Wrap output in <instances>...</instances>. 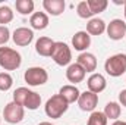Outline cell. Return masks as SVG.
<instances>
[{
    "instance_id": "obj_24",
    "label": "cell",
    "mask_w": 126,
    "mask_h": 125,
    "mask_svg": "<svg viewBox=\"0 0 126 125\" xmlns=\"http://www.w3.org/2000/svg\"><path fill=\"white\" fill-rule=\"evenodd\" d=\"M13 19V12L9 6H0V25L6 27V24L12 22Z\"/></svg>"
},
{
    "instance_id": "obj_29",
    "label": "cell",
    "mask_w": 126,
    "mask_h": 125,
    "mask_svg": "<svg viewBox=\"0 0 126 125\" xmlns=\"http://www.w3.org/2000/svg\"><path fill=\"white\" fill-rule=\"evenodd\" d=\"M119 102H120L122 106L126 107V90H122V91L119 93Z\"/></svg>"
},
{
    "instance_id": "obj_26",
    "label": "cell",
    "mask_w": 126,
    "mask_h": 125,
    "mask_svg": "<svg viewBox=\"0 0 126 125\" xmlns=\"http://www.w3.org/2000/svg\"><path fill=\"white\" fill-rule=\"evenodd\" d=\"M28 93H30V90H28L27 87H19V88H16V90L13 91V102L18 103V104H21V106L24 107V102H25Z\"/></svg>"
},
{
    "instance_id": "obj_2",
    "label": "cell",
    "mask_w": 126,
    "mask_h": 125,
    "mask_svg": "<svg viewBox=\"0 0 126 125\" xmlns=\"http://www.w3.org/2000/svg\"><path fill=\"white\" fill-rule=\"evenodd\" d=\"M21 55L10 47H0V66L4 71H15L21 66Z\"/></svg>"
},
{
    "instance_id": "obj_33",
    "label": "cell",
    "mask_w": 126,
    "mask_h": 125,
    "mask_svg": "<svg viewBox=\"0 0 126 125\" xmlns=\"http://www.w3.org/2000/svg\"><path fill=\"white\" fill-rule=\"evenodd\" d=\"M0 124H1V118H0Z\"/></svg>"
},
{
    "instance_id": "obj_21",
    "label": "cell",
    "mask_w": 126,
    "mask_h": 125,
    "mask_svg": "<svg viewBox=\"0 0 126 125\" xmlns=\"http://www.w3.org/2000/svg\"><path fill=\"white\" fill-rule=\"evenodd\" d=\"M34 1L32 0H16L15 7L21 15H32L34 12Z\"/></svg>"
},
{
    "instance_id": "obj_9",
    "label": "cell",
    "mask_w": 126,
    "mask_h": 125,
    "mask_svg": "<svg viewBox=\"0 0 126 125\" xmlns=\"http://www.w3.org/2000/svg\"><path fill=\"white\" fill-rule=\"evenodd\" d=\"M12 40L16 46H21V47H25L34 40V32L32 30L27 28V27H21V28H16L13 31L12 35Z\"/></svg>"
},
{
    "instance_id": "obj_14",
    "label": "cell",
    "mask_w": 126,
    "mask_h": 125,
    "mask_svg": "<svg viewBox=\"0 0 126 125\" xmlns=\"http://www.w3.org/2000/svg\"><path fill=\"white\" fill-rule=\"evenodd\" d=\"M76 63H79L85 72H94L97 69V59L93 53H88V52H84L78 56V61Z\"/></svg>"
},
{
    "instance_id": "obj_23",
    "label": "cell",
    "mask_w": 126,
    "mask_h": 125,
    "mask_svg": "<svg viewBox=\"0 0 126 125\" xmlns=\"http://www.w3.org/2000/svg\"><path fill=\"white\" fill-rule=\"evenodd\" d=\"M107 118H106V115L103 113V112H97L94 110L91 115H90V118H88V124L87 125H107Z\"/></svg>"
},
{
    "instance_id": "obj_31",
    "label": "cell",
    "mask_w": 126,
    "mask_h": 125,
    "mask_svg": "<svg viewBox=\"0 0 126 125\" xmlns=\"http://www.w3.org/2000/svg\"><path fill=\"white\" fill-rule=\"evenodd\" d=\"M38 125H53L51 122H40Z\"/></svg>"
},
{
    "instance_id": "obj_27",
    "label": "cell",
    "mask_w": 126,
    "mask_h": 125,
    "mask_svg": "<svg viewBox=\"0 0 126 125\" xmlns=\"http://www.w3.org/2000/svg\"><path fill=\"white\" fill-rule=\"evenodd\" d=\"M13 84V78L7 72H0V91H7L10 90Z\"/></svg>"
},
{
    "instance_id": "obj_32",
    "label": "cell",
    "mask_w": 126,
    "mask_h": 125,
    "mask_svg": "<svg viewBox=\"0 0 126 125\" xmlns=\"http://www.w3.org/2000/svg\"><path fill=\"white\" fill-rule=\"evenodd\" d=\"M123 6H125V9H123V10H125V19H126V1H125V4H123Z\"/></svg>"
},
{
    "instance_id": "obj_15",
    "label": "cell",
    "mask_w": 126,
    "mask_h": 125,
    "mask_svg": "<svg viewBox=\"0 0 126 125\" xmlns=\"http://www.w3.org/2000/svg\"><path fill=\"white\" fill-rule=\"evenodd\" d=\"M64 0H44L43 1V7L46 12H48L53 16H59L62 15L64 10Z\"/></svg>"
},
{
    "instance_id": "obj_5",
    "label": "cell",
    "mask_w": 126,
    "mask_h": 125,
    "mask_svg": "<svg viewBox=\"0 0 126 125\" xmlns=\"http://www.w3.org/2000/svg\"><path fill=\"white\" fill-rule=\"evenodd\" d=\"M24 78H25V83H28V85L38 87V85H43L48 81V74L41 66H32L25 71Z\"/></svg>"
},
{
    "instance_id": "obj_11",
    "label": "cell",
    "mask_w": 126,
    "mask_h": 125,
    "mask_svg": "<svg viewBox=\"0 0 126 125\" xmlns=\"http://www.w3.org/2000/svg\"><path fill=\"white\" fill-rule=\"evenodd\" d=\"M90 44H91V35L87 31H78L75 32V35L72 37V46L78 52L87 50L90 47Z\"/></svg>"
},
{
    "instance_id": "obj_6",
    "label": "cell",
    "mask_w": 126,
    "mask_h": 125,
    "mask_svg": "<svg viewBox=\"0 0 126 125\" xmlns=\"http://www.w3.org/2000/svg\"><path fill=\"white\" fill-rule=\"evenodd\" d=\"M24 115H25V110L21 104L15 103V102H10L4 106V110H3V118L6 122L9 124H18L24 119Z\"/></svg>"
},
{
    "instance_id": "obj_16",
    "label": "cell",
    "mask_w": 126,
    "mask_h": 125,
    "mask_svg": "<svg viewBox=\"0 0 126 125\" xmlns=\"http://www.w3.org/2000/svg\"><path fill=\"white\" fill-rule=\"evenodd\" d=\"M59 94H60L63 99H64V100H66V102L70 104V103H75V102H78L81 91L78 90V87H76V85L67 84V85H63L62 88H60Z\"/></svg>"
},
{
    "instance_id": "obj_7",
    "label": "cell",
    "mask_w": 126,
    "mask_h": 125,
    "mask_svg": "<svg viewBox=\"0 0 126 125\" xmlns=\"http://www.w3.org/2000/svg\"><path fill=\"white\" fill-rule=\"evenodd\" d=\"M106 31L110 40H122L123 37H126V22L122 19H113L106 27Z\"/></svg>"
},
{
    "instance_id": "obj_10",
    "label": "cell",
    "mask_w": 126,
    "mask_h": 125,
    "mask_svg": "<svg viewBox=\"0 0 126 125\" xmlns=\"http://www.w3.org/2000/svg\"><path fill=\"white\" fill-rule=\"evenodd\" d=\"M85 75L87 72L84 71V68L79 65V63H70L66 69V78L69 83H72V85L78 84V83H82L85 80Z\"/></svg>"
},
{
    "instance_id": "obj_8",
    "label": "cell",
    "mask_w": 126,
    "mask_h": 125,
    "mask_svg": "<svg viewBox=\"0 0 126 125\" xmlns=\"http://www.w3.org/2000/svg\"><path fill=\"white\" fill-rule=\"evenodd\" d=\"M98 104V94L91 93V91H84L79 94L78 99V106L84 112H94V109Z\"/></svg>"
},
{
    "instance_id": "obj_19",
    "label": "cell",
    "mask_w": 126,
    "mask_h": 125,
    "mask_svg": "<svg viewBox=\"0 0 126 125\" xmlns=\"http://www.w3.org/2000/svg\"><path fill=\"white\" fill-rule=\"evenodd\" d=\"M120 112H122V107H120V104L119 103H116V102H110V103H107L106 104V107H104V115H106V118L107 119H114V121H117V118L120 116Z\"/></svg>"
},
{
    "instance_id": "obj_25",
    "label": "cell",
    "mask_w": 126,
    "mask_h": 125,
    "mask_svg": "<svg viewBox=\"0 0 126 125\" xmlns=\"http://www.w3.org/2000/svg\"><path fill=\"white\" fill-rule=\"evenodd\" d=\"M76 13H78V16L82 18V19H90V18L93 16V12H91V9H90V6H88L87 1H79V3H78V6H76Z\"/></svg>"
},
{
    "instance_id": "obj_3",
    "label": "cell",
    "mask_w": 126,
    "mask_h": 125,
    "mask_svg": "<svg viewBox=\"0 0 126 125\" xmlns=\"http://www.w3.org/2000/svg\"><path fill=\"white\" fill-rule=\"evenodd\" d=\"M104 69L110 77H122L126 72V55L125 53H117L110 56L106 63H104Z\"/></svg>"
},
{
    "instance_id": "obj_20",
    "label": "cell",
    "mask_w": 126,
    "mask_h": 125,
    "mask_svg": "<svg viewBox=\"0 0 126 125\" xmlns=\"http://www.w3.org/2000/svg\"><path fill=\"white\" fill-rule=\"evenodd\" d=\"M40 106H41V96L38 93H35V91H31V90H30V93H28L25 102H24V109L27 107V109H30V110H35V109H38Z\"/></svg>"
},
{
    "instance_id": "obj_22",
    "label": "cell",
    "mask_w": 126,
    "mask_h": 125,
    "mask_svg": "<svg viewBox=\"0 0 126 125\" xmlns=\"http://www.w3.org/2000/svg\"><path fill=\"white\" fill-rule=\"evenodd\" d=\"M87 3H88V6L91 9L93 15L104 12L107 9V6H109V1L107 0H87Z\"/></svg>"
},
{
    "instance_id": "obj_30",
    "label": "cell",
    "mask_w": 126,
    "mask_h": 125,
    "mask_svg": "<svg viewBox=\"0 0 126 125\" xmlns=\"http://www.w3.org/2000/svg\"><path fill=\"white\" fill-rule=\"evenodd\" d=\"M111 125H126V122L125 121H114Z\"/></svg>"
},
{
    "instance_id": "obj_18",
    "label": "cell",
    "mask_w": 126,
    "mask_h": 125,
    "mask_svg": "<svg viewBox=\"0 0 126 125\" xmlns=\"http://www.w3.org/2000/svg\"><path fill=\"white\" fill-rule=\"evenodd\" d=\"M106 22L100 18H93L88 21L87 24V32L91 35H101L103 32L106 31Z\"/></svg>"
},
{
    "instance_id": "obj_4",
    "label": "cell",
    "mask_w": 126,
    "mask_h": 125,
    "mask_svg": "<svg viewBox=\"0 0 126 125\" xmlns=\"http://www.w3.org/2000/svg\"><path fill=\"white\" fill-rule=\"evenodd\" d=\"M50 58L57 63L59 66L70 65V61H72L70 47L66 43H63V41H54V46H53V50H51V56Z\"/></svg>"
},
{
    "instance_id": "obj_13",
    "label": "cell",
    "mask_w": 126,
    "mask_h": 125,
    "mask_svg": "<svg viewBox=\"0 0 126 125\" xmlns=\"http://www.w3.org/2000/svg\"><path fill=\"white\" fill-rule=\"evenodd\" d=\"M53 46H54V41L48 37H40L35 43V50L40 56H44V58H48L51 56V50H53Z\"/></svg>"
},
{
    "instance_id": "obj_1",
    "label": "cell",
    "mask_w": 126,
    "mask_h": 125,
    "mask_svg": "<svg viewBox=\"0 0 126 125\" xmlns=\"http://www.w3.org/2000/svg\"><path fill=\"white\" fill-rule=\"evenodd\" d=\"M67 107H69V103L63 99L60 94L51 96V97L47 100L46 106H44L46 115H47L48 118H51V119H59L63 113L67 110Z\"/></svg>"
},
{
    "instance_id": "obj_17",
    "label": "cell",
    "mask_w": 126,
    "mask_h": 125,
    "mask_svg": "<svg viewBox=\"0 0 126 125\" xmlns=\"http://www.w3.org/2000/svg\"><path fill=\"white\" fill-rule=\"evenodd\" d=\"M30 24L34 30H44L48 27V16L44 12H34L30 18Z\"/></svg>"
},
{
    "instance_id": "obj_12",
    "label": "cell",
    "mask_w": 126,
    "mask_h": 125,
    "mask_svg": "<svg viewBox=\"0 0 126 125\" xmlns=\"http://www.w3.org/2000/svg\"><path fill=\"white\" fill-rule=\"evenodd\" d=\"M87 85H88V91L98 94V93H101V91L106 90L107 81H106V78H104L101 74H93V75L88 78Z\"/></svg>"
},
{
    "instance_id": "obj_28",
    "label": "cell",
    "mask_w": 126,
    "mask_h": 125,
    "mask_svg": "<svg viewBox=\"0 0 126 125\" xmlns=\"http://www.w3.org/2000/svg\"><path fill=\"white\" fill-rule=\"evenodd\" d=\"M9 38H10V31H9V28L0 25V46L6 44V43L9 41Z\"/></svg>"
}]
</instances>
